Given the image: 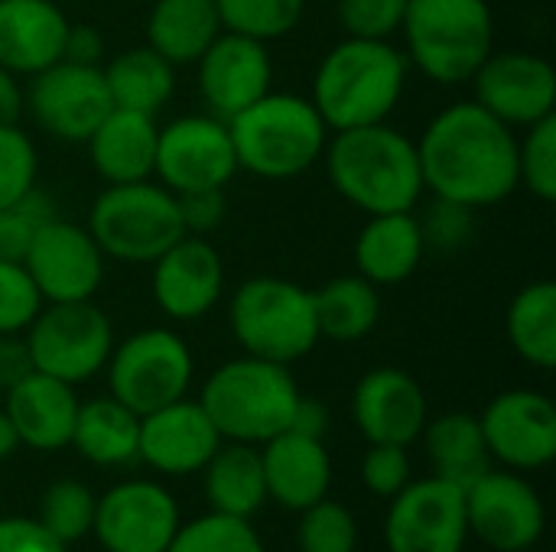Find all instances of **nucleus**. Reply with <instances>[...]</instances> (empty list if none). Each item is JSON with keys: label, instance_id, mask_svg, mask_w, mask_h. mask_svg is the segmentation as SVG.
I'll use <instances>...</instances> for the list:
<instances>
[{"label": "nucleus", "instance_id": "1", "mask_svg": "<svg viewBox=\"0 0 556 552\" xmlns=\"http://www.w3.org/2000/svg\"><path fill=\"white\" fill-rule=\"evenodd\" d=\"M424 189L476 211L511 198L518 185V133L476 101L446 104L417 140Z\"/></svg>", "mask_w": 556, "mask_h": 552}, {"label": "nucleus", "instance_id": "2", "mask_svg": "<svg viewBox=\"0 0 556 552\" xmlns=\"http://www.w3.org/2000/svg\"><path fill=\"white\" fill-rule=\"evenodd\" d=\"M323 163L332 189L365 215L417 211L427 195L417 140L388 120L329 133Z\"/></svg>", "mask_w": 556, "mask_h": 552}, {"label": "nucleus", "instance_id": "3", "mask_svg": "<svg viewBox=\"0 0 556 552\" xmlns=\"http://www.w3.org/2000/svg\"><path fill=\"white\" fill-rule=\"evenodd\" d=\"M407 75L410 62L391 39L345 36L319 59L309 101L332 133L384 124L407 91Z\"/></svg>", "mask_w": 556, "mask_h": 552}, {"label": "nucleus", "instance_id": "4", "mask_svg": "<svg viewBox=\"0 0 556 552\" xmlns=\"http://www.w3.org/2000/svg\"><path fill=\"white\" fill-rule=\"evenodd\" d=\"M238 169L283 182L309 172L329 143V127L309 98L290 91H267L228 120Z\"/></svg>", "mask_w": 556, "mask_h": 552}, {"label": "nucleus", "instance_id": "5", "mask_svg": "<svg viewBox=\"0 0 556 552\" xmlns=\"http://www.w3.org/2000/svg\"><path fill=\"white\" fill-rule=\"evenodd\" d=\"M300 397L287 364L241 355L208 374L199 403L225 442L264 446L290 429Z\"/></svg>", "mask_w": 556, "mask_h": 552}, {"label": "nucleus", "instance_id": "6", "mask_svg": "<svg viewBox=\"0 0 556 552\" xmlns=\"http://www.w3.org/2000/svg\"><path fill=\"white\" fill-rule=\"evenodd\" d=\"M404 55L410 68L437 85H469L495 49L489 0H407Z\"/></svg>", "mask_w": 556, "mask_h": 552}, {"label": "nucleus", "instance_id": "7", "mask_svg": "<svg viewBox=\"0 0 556 552\" xmlns=\"http://www.w3.org/2000/svg\"><path fill=\"white\" fill-rule=\"evenodd\" d=\"M228 329L244 355L296 364L323 338L313 290L283 277H251L228 303Z\"/></svg>", "mask_w": 556, "mask_h": 552}, {"label": "nucleus", "instance_id": "8", "mask_svg": "<svg viewBox=\"0 0 556 552\" xmlns=\"http://www.w3.org/2000/svg\"><path fill=\"white\" fill-rule=\"evenodd\" d=\"M85 228L117 264H153L186 234L179 198L153 179L108 185L94 198Z\"/></svg>", "mask_w": 556, "mask_h": 552}, {"label": "nucleus", "instance_id": "9", "mask_svg": "<svg viewBox=\"0 0 556 552\" xmlns=\"http://www.w3.org/2000/svg\"><path fill=\"white\" fill-rule=\"evenodd\" d=\"M104 374L111 397L130 407L137 416H147L166 403L189 397L195 358L179 332L166 325H150L127 335L124 342H114Z\"/></svg>", "mask_w": 556, "mask_h": 552}, {"label": "nucleus", "instance_id": "10", "mask_svg": "<svg viewBox=\"0 0 556 552\" xmlns=\"http://www.w3.org/2000/svg\"><path fill=\"white\" fill-rule=\"evenodd\" d=\"M33 368L72 387L98 377L114 351V325L94 299L46 303L23 332Z\"/></svg>", "mask_w": 556, "mask_h": 552}, {"label": "nucleus", "instance_id": "11", "mask_svg": "<svg viewBox=\"0 0 556 552\" xmlns=\"http://www.w3.org/2000/svg\"><path fill=\"white\" fill-rule=\"evenodd\" d=\"M228 120L215 114H182L160 127L153 176L173 195L225 189L238 176Z\"/></svg>", "mask_w": 556, "mask_h": 552}, {"label": "nucleus", "instance_id": "12", "mask_svg": "<svg viewBox=\"0 0 556 552\" xmlns=\"http://www.w3.org/2000/svg\"><path fill=\"white\" fill-rule=\"evenodd\" d=\"M469 540L463 488L430 475L410 478L388 508V552H463Z\"/></svg>", "mask_w": 556, "mask_h": 552}, {"label": "nucleus", "instance_id": "13", "mask_svg": "<svg viewBox=\"0 0 556 552\" xmlns=\"http://www.w3.org/2000/svg\"><path fill=\"white\" fill-rule=\"evenodd\" d=\"M111 94L101 65H55L26 78V111L36 127L62 143H85L111 111Z\"/></svg>", "mask_w": 556, "mask_h": 552}, {"label": "nucleus", "instance_id": "14", "mask_svg": "<svg viewBox=\"0 0 556 552\" xmlns=\"http://www.w3.org/2000/svg\"><path fill=\"white\" fill-rule=\"evenodd\" d=\"M469 534L495 552H528L541 543L547 511L531 482L511 468H489L466 491Z\"/></svg>", "mask_w": 556, "mask_h": 552}, {"label": "nucleus", "instance_id": "15", "mask_svg": "<svg viewBox=\"0 0 556 552\" xmlns=\"http://www.w3.org/2000/svg\"><path fill=\"white\" fill-rule=\"evenodd\" d=\"M104 251L85 224L52 218L46 221L23 257L42 303H81L94 299L104 283Z\"/></svg>", "mask_w": 556, "mask_h": 552}, {"label": "nucleus", "instance_id": "16", "mask_svg": "<svg viewBox=\"0 0 556 552\" xmlns=\"http://www.w3.org/2000/svg\"><path fill=\"white\" fill-rule=\"evenodd\" d=\"M469 85L472 101L515 130L551 117L556 107L554 65L528 49H492Z\"/></svg>", "mask_w": 556, "mask_h": 552}, {"label": "nucleus", "instance_id": "17", "mask_svg": "<svg viewBox=\"0 0 556 552\" xmlns=\"http://www.w3.org/2000/svg\"><path fill=\"white\" fill-rule=\"evenodd\" d=\"M479 423L492 462L511 472H541L556 459V407L541 390L515 387L492 397Z\"/></svg>", "mask_w": 556, "mask_h": 552}, {"label": "nucleus", "instance_id": "18", "mask_svg": "<svg viewBox=\"0 0 556 552\" xmlns=\"http://www.w3.org/2000/svg\"><path fill=\"white\" fill-rule=\"evenodd\" d=\"M179 504L156 482H121L98 498L94 540L104 552H166L179 530Z\"/></svg>", "mask_w": 556, "mask_h": 552}, {"label": "nucleus", "instance_id": "19", "mask_svg": "<svg viewBox=\"0 0 556 552\" xmlns=\"http://www.w3.org/2000/svg\"><path fill=\"white\" fill-rule=\"evenodd\" d=\"M150 293L173 322L205 319L225 293V264L208 238L182 234L150 264Z\"/></svg>", "mask_w": 556, "mask_h": 552}, {"label": "nucleus", "instance_id": "20", "mask_svg": "<svg viewBox=\"0 0 556 552\" xmlns=\"http://www.w3.org/2000/svg\"><path fill=\"white\" fill-rule=\"evenodd\" d=\"M195 78L208 114L231 120L274 88V59L267 42L222 29L215 42L199 55Z\"/></svg>", "mask_w": 556, "mask_h": 552}, {"label": "nucleus", "instance_id": "21", "mask_svg": "<svg viewBox=\"0 0 556 552\" xmlns=\"http://www.w3.org/2000/svg\"><path fill=\"white\" fill-rule=\"evenodd\" d=\"M352 416L365 442L414 446L430 420V403L417 377L401 368H371L352 394Z\"/></svg>", "mask_w": 556, "mask_h": 552}, {"label": "nucleus", "instance_id": "22", "mask_svg": "<svg viewBox=\"0 0 556 552\" xmlns=\"http://www.w3.org/2000/svg\"><path fill=\"white\" fill-rule=\"evenodd\" d=\"M225 439L218 436L215 423L202 410L199 400H176L147 416H140V449L137 459L147 462L153 472L169 478L195 475L208 465Z\"/></svg>", "mask_w": 556, "mask_h": 552}, {"label": "nucleus", "instance_id": "23", "mask_svg": "<svg viewBox=\"0 0 556 552\" xmlns=\"http://www.w3.org/2000/svg\"><path fill=\"white\" fill-rule=\"evenodd\" d=\"M261 465H264L267 501L287 511H303L329 498L332 455L326 449V439L287 429L261 446Z\"/></svg>", "mask_w": 556, "mask_h": 552}, {"label": "nucleus", "instance_id": "24", "mask_svg": "<svg viewBox=\"0 0 556 552\" xmlns=\"http://www.w3.org/2000/svg\"><path fill=\"white\" fill-rule=\"evenodd\" d=\"M78 403L81 400L75 397L72 384L33 371L7 390L3 413L13 423L20 446L36 452H59L72 442Z\"/></svg>", "mask_w": 556, "mask_h": 552}, {"label": "nucleus", "instance_id": "25", "mask_svg": "<svg viewBox=\"0 0 556 552\" xmlns=\"http://www.w3.org/2000/svg\"><path fill=\"white\" fill-rule=\"evenodd\" d=\"M68 16L55 0H0V65L29 78L62 59Z\"/></svg>", "mask_w": 556, "mask_h": 552}, {"label": "nucleus", "instance_id": "26", "mask_svg": "<svg viewBox=\"0 0 556 552\" xmlns=\"http://www.w3.org/2000/svg\"><path fill=\"white\" fill-rule=\"evenodd\" d=\"M160 124L150 114L111 107L104 120L85 140L94 172L108 185L153 179Z\"/></svg>", "mask_w": 556, "mask_h": 552}, {"label": "nucleus", "instance_id": "27", "mask_svg": "<svg viewBox=\"0 0 556 552\" xmlns=\"http://www.w3.org/2000/svg\"><path fill=\"white\" fill-rule=\"evenodd\" d=\"M427 257L420 218L414 211L368 215L355 238V267L358 277L381 286H397L410 280Z\"/></svg>", "mask_w": 556, "mask_h": 552}, {"label": "nucleus", "instance_id": "28", "mask_svg": "<svg viewBox=\"0 0 556 552\" xmlns=\"http://www.w3.org/2000/svg\"><path fill=\"white\" fill-rule=\"evenodd\" d=\"M68 446L98 468L130 465L137 462V449H140V416L121 400H114L111 394L91 397L78 403Z\"/></svg>", "mask_w": 556, "mask_h": 552}, {"label": "nucleus", "instance_id": "29", "mask_svg": "<svg viewBox=\"0 0 556 552\" xmlns=\"http://www.w3.org/2000/svg\"><path fill=\"white\" fill-rule=\"evenodd\" d=\"M222 33L215 0H153L147 13V46L169 65H195Z\"/></svg>", "mask_w": 556, "mask_h": 552}, {"label": "nucleus", "instance_id": "30", "mask_svg": "<svg viewBox=\"0 0 556 552\" xmlns=\"http://www.w3.org/2000/svg\"><path fill=\"white\" fill-rule=\"evenodd\" d=\"M420 439L433 465V475L463 491L492 468V455H489L482 423L476 413L459 410V413H443L437 420H427Z\"/></svg>", "mask_w": 556, "mask_h": 552}, {"label": "nucleus", "instance_id": "31", "mask_svg": "<svg viewBox=\"0 0 556 552\" xmlns=\"http://www.w3.org/2000/svg\"><path fill=\"white\" fill-rule=\"evenodd\" d=\"M205 475V501L215 514L251 521L267 504L261 446L222 442L218 452L202 468Z\"/></svg>", "mask_w": 556, "mask_h": 552}, {"label": "nucleus", "instance_id": "32", "mask_svg": "<svg viewBox=\"0 0 556 552\" xmlns=\"http://www.w3.org/2000/svg\"><path fill=\"white\" fill-rule=\"evenodd\" d=\"M108 94L114 107L140 111L156 117L176 94V65H169L150 46H134L104 59L101 65Z\"/></svg>", "mask_w": 556, "mask_h": 552}, {"label": "nucleus", "instance_id": "33", "mask_svg": "<svg viewBox=\"0 0 556 552\" xmlns=\"http://www.w3.org/2000/svg\"><path fill=\"white\" fill-rule=\"evenodd\" d=\"M313 303H316L319 338L336 345L362 342L365 335L375 332L381 319V293L375 283H368L358 273L336 277L326 286L313 290Z\"/></svg>", "mask_w": 556, "mask_h": 552}, {"label": "nucleus", "instance_id": "34", "mask_svg": "<svg viewBox=\"0 0 556 552\" xmlns=\"http://www.w3.org/2000/svg\"><path fill=\"white\" fill-rule=\"evenodd\" d=\"M505 332L521 361L551 371L556 364V283L531 280L508 306Z\"/></svg>", "mask_w": 556, "mask_h": 552}, {"label": "nucleus", "instance_id": "35", "mask_svg": "<svg viewBox=\"0 0 556 552\" xmlns=\"http://www.w3.org/2000/svg\"><path fill=\"white\" fill-rule=\"evenodd\" d=\"M215 10L225 33L274 42L300 26L306 0H215Z\"/></svg>", "mask_w": 556, "mask_h": 552}, {"label": "nucleus", "instance_id": "36", "mask_svg": "<svg viewBox=\"0 0 556 552\" xmlns=\"http://www.w3.org/2000/svg\"><path fill=\"white\" fill-rule=\"evenodd\" d=\"M94 508L98 498L75 478H59L46 488L39 501V524L65 547L78 543L94 527Z\"/></svg>", "mask_w": 556, "mask_h": 552}, {"label": "nucleus", "instance_id": "37", "mask_svg": "<svg viewBox=\"0 0 556 552\" xmlns=\"http://www.w3.org/2000/svg\"><path fill=\"white\" fill-rule=\"evenodd\" d=\"M166 552H264L251 521L208 511L192 524H179Z\"/></svg>", "mask_w": 556, "mask_h": 552}, {"label": "nucleus", "instance_id": "38", "mask_svg": "<svg viewBox=\"0 0 556 552\" xmlns=\"http://www.w3.org/2000/svg\"><path fill=\"white\" fill-rule=\"evenodd\" d=\"M296 550L300 552H355L358 550V524L352 511L332 498H323L300 511L296 524Z\"/></svg>", "mask_w": 556, "mask_h": 552}, {"label": "nucleus", "instance_id": "39", "mask_svg": "<svg viewBox=\"0 0 556 552\" xmlns=\"http://www.w3.org/2000/svg\"><path fill=\"white\" fill-rule=\"evenodd\" d=\"M518 185L541 202L556 198V114L525 127V137H518Z\"/></svg>", "mask_w": 556, "mask_h": 552}, {"label": "nucleus", "instance_id": "40", "mask_svg": "<svg viewBox=\"0 0 556 552\" xmlns=\"http://www.w3.org/2000/svg\"><path fill=\"white\" fill-rule=\"evenodd\" d=\"M52 218H59V205L39 185H33L13 205L0 208V260H23L33 234Z\"/></svg>", "mask_w": 556, "mask_h": 552}, {"label": "nucleus", "instance_id": "41", "mask_svg": "<svg viewBox=\"0 0 556 552\" xmlns=\"http://www.w3.org/2000/svg\"><path fill=\"white\" fill-rule=\"evenodd\" d=\"M39 179V153L20 124L0 127V208L23 198Z\"/></svg>", "mask_w": 556, "mask_h": 552}, {"label": "nucleus", "instance_id": "42", "mask_svg": "<svg viewBox=\"0 0 556 552\" xmlns=\"http://www.w3.org/2000/svg\"><path fill=\"white\" fill-rule=\"evenodd\" d=\"M42 306L23 260H0V335H23Z\"/></svg>", "mask_w": 556, "mask_h": 552}, {"label": "nucleus", "instance_id": "43", "mask_svg": "<svg viewBox=\"0 0 556 552\" xmlns=\"http://www.w3.org/2000/svg\"><path fill=\"white\" fill-rule=\"evenodd\" d=\"M417 218H420V231H424L427 251H437V254H456L476 234V208L450 202V198H437L433 195L427 211L417 215Z\"/></svg>", "mask_w": 556, "mask_h": 552}, {"label": "nucleus", "instance_id": "44", "mask_svg": "<svg viewBox=\"0 0 556 552\" xmlns=\"http://www.w3.org/2000/svg\"><path fill=\"white\" fill-rule=\"evenodd\" d=\"M407 0H339L336 16L345 36L358 39H394L404 23Z\"/></svg>", "mask_w": 556, "mask_h": 552}, {"label": "nucleus", "instance_id": "45", "mask_svg": "<svg viewBox=\"0 0 556 552\" xmlns=\"http://www.w3.org/2000/svg\"><path fill=\"white\" fill-rule=\"evenodd\" d=\"M410 459H407V446H384V442H371L365 459H362V485L368 495L391 501L407 482H410Z\"/></svg>", "mask_w": 556, "mask_h": 552}, {"label": "nucleus", "instance_id": "46", "mask_svg": "<svg viewBox=\"0 0 556 552\" xmlns=\"http://www.w3.org/2000/svg\"><path fill=\"white\" fill-rule=\"evenodd\" d=\"M176 198H179V215H182L186 234L208 238L225 221V211H228L225 189H202V192H186Z\"/></svg>", "mask_w": 556, "mask_h": 552}, {"label": "nucleus", "instance_id": "47", "mask_svg": "<svg viewBox=\"0 0 556 552\" xmlns=\"http://www.w3.org/2000/svg\"><path fill=\"white\" fill-rule=\"evenodd\" d=\"M0 552H68L36 517H0Z\"/></svg>", "mask_w": 556, "mask_h": 552}, {"label": "nucleus", "instance_id": "48", "mask_svg": "<svg viewBox=\"0 0 556 552\" xmlns=\"http://www.w3.org/2000/svg\"><path fill=\"white\" fill-rule=\"evenodd\" d=\"M104 55H108V42H104V33L98 26L68 23L65 49H62V59L65 62H75V65H104Z\"/></svg>", "mask_w": 556, "mask_h": 552}, {"label": "nucleus", "instance_id": "49", "mask_svg": "<svg viewBox=\"0 0 556 552\" xmlns=\"http://www.w3.org/2000/svg\"><path fill=\"white\" fill-rule=\"evenodd\" d=\"M33 358L23 342V335H0V387L10 390L26 374H33Z\"/></svg>", "mask_w": 556, "mask_h": 552}, {"label": "nucleus", "instance_id": "50", "mask_svg": "<svg viewBox=\"0 0 556 552\" xmlns=\"http://www.w3.org/2000/svg\"><path fill=\"white\" fill-rule=\"evenodd\" d=\"M23 111H26V85L20 75L0 65V127L20 124Z\"/></svg>", "mask_w": 556, "mask_h": 552}, {"label": "nucleus", "instance_id": "51", "mask_svg": "<svg viewBox=\"0 0 556 552\" xmlns=\"http://www.w3.org/2000/svg\"><path fill=\"white\" fill-rule=\"evenodd\" d=\"M290 429H296V433H303V436L326 439V433H329V410H326L319 400H313V397H300Z\"/></svg>", "mask_w": 556, "mask_h": 552}, {"label": "nucleus", "instance_id": "52", "mask_svg": "<svg viewBox=\"0 0 556 552\" xmlns=\"http://www.w3.org/2000/svg\"><path fill=\"white\" fill-rule=\"evenodd\" d=\"M16 449H20V436H16V429H13L10 416L0 410V459L13 455Z\"/></svg>", "mask_w": 556, "mask_h": 552}]
</instances>
